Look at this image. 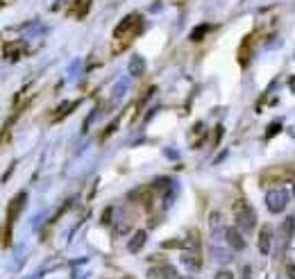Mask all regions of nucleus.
<instances>
[{
	"label": "nucleus",
	"instance_id": "f257e3e1",
	"mask_svg": "<svg viewBox=\"0 0 295 279\" xmlns=\"http://www.w3.org/2000/svg\"><path fill=\"white\" fill-rule=\"evenodd\" d=\"M138 34H141V16H138V14H127V16L118 23L116 30H114V39H116L114 53H123Z\"/></svg>",
	"mask_w": 295,
	"mask_h": 279
},
{
	"label": "nucleus",
	"instance_id": "f03ea898",
	"mask_svg": "<svg viewBox=\"0 0 295 279\" xmlns=\"http://www.w3.org/2000/svg\"><path fill=\"white\" fill-rule=\"evenodd\" d=\"M232 213H234V220H236V225L238 227L248 229V232L255 229L256 216H255V211H252V206H250L245 200H236L234 206H232Z\"/></svg>",
	"mask_w": 295,
	"mask_h": 279
},
{
	"label": "nucleus",
	"instance_id": "7ed1b4c3",
	"mask_svg": "<svg viewBox=\"0 0 295 279\" xmlns=\"http://www.w3.org/2000/svg\"><path fill=\"white\" fill-rule=\"evenodd\" d=\"M289 177H293L291 168H284V166H275V168H268L266 173L261 175V186H275V184H282L286 182Z\"/></svg>",
	"mask_w": 295,
	"mask_h": 279
},
{
	"label": "nucleus",
	"instance_id": "20e7f679",
	"mask_svg": "<svg viewBox=\"0 0 295 279\" xmlns=\"http://www.w3.org/2000/svg\"><path fill=\"white\" fill-rule=\"evenodd\" d=\"M286 202H289V195L282 191V188H270L268 193H266V205H268V209L273 213H279L286 206Z\"/></svg>",
	"mask_w": 295,
	"mask_h": 279
},
{
	"label": "nucleus",
	"instance_id": "39448f33",
	"mask_svg": "<svg viewBox=\"0 0 295 279\" xmlns=\"http://www.w3.org/2000/svg\"><path fill=\"white\" fill-rule=\"evenodd\" d=\"M25 202H27V193H16V195L9 200V206H7V220H5L7 225H14V220L20 216Z\"/></svg>",
	"mask_w": 295,
	"mask_h": 279
},
{
	"label": "nucleus",
	"instance_id": "423d86ee",
	"mask_svg": "<svg viewBox=\"0 0 295 279\" xmlns=\"http://www.w3.org/2000/svg\"><path fill=\"white\" fill-rule=\"evenodd\" d=\"M148 277L150 279H179V275H177V270L173 266L161 263V266L150 268V270H148Z\"/></svg>",
	"mask_w": 295,
	"mask_h": 279
},
{
	"label": "nucleus",
	"instance_id": "0eeeda50",
	"mask_svg": "<svg viewBox=\"0 0 295 279\" xmlns=\"http://www.w3.org/2000/svg\"><path fill=\"white\" fill-rule=\"evenodd\" d=\"M89 5H91V0H73L68 14H71L73 19H84L86 14H89Z\"/></svg>",
	"mask_w": 295,
	"mask_h": 279
},
{
	"label": "nucleus",
	"instance_id": "6e6552de",
	"mask_svg": "<svg viewBox=\"0 0 295 279\" xmlns=\"http://www.w3.org/2000/svg\"><path fill=\"white\" fill-rule=\"evenodd\" d=\"M227 241H230L232 250H236V252H241L243 247H245V239L241 236V232H238L236 227H230V229H227Z\"/></svg>",
	"mask_w": 295,
	"mask_h": 279
},
{
	"label": "nucleus",
	"instance_id": "1a4fd4ad",
	"mask_svg": "<svg viewBox=\"0 0 295 279\" xmlns=\"http://www.w3.org/2000/svg\"><path fill=\"white\" fill-rule=\"evenodd\" d=\"M270 241H273V232H270L268 227H263L261 232H259V252L261 254L270 252Z\"/></svg>",
	"mask_w": 295,
	"mask_h": 279
},
{
	"label": "nucleus",
	"instance_id": "9d476101",
	"mask_svg": "<svg viewBox=\"0 0 295 279\" xmlns=\"http://www.w3.org/2000/svg\"><path fill=\"white\" fill-rule=\"evenodd\" d=\"M182 261L189 268H193V270H200V268H202V259H200V254H197V252H184Z\"/></svg>",
	"mask_w": 295,
	"mask_h": 279
},
{
	"label": "nucleus",
	"instance_id": "9b49d317",
	"mask_svg": "<svg viewBox=\"0 0 295 279\" xmlns=\"http://www.w3.org/2000/svg\"><path fill=\"white\" fill-rule=\"evenodd\" d=\"M145 239H148V234H145L143 229H138V232L132 236V241H130V252H138V250L145 245Z\"/></svg>",
	"mask_w": 295,
	"mask_h": 279
},
{
	"label": "nucleus",
	"instance_id": "f8f14e48",
	"mask_svg": "<svg viewBox=\"0 0 295 279\" xmlns=\"http://www.w3.org/2000/svg\"><path fill=\"white\" fill-rule=\"evenodd\" d=\"M12 243V225H2L0 227V247H7Z\"/></svg>",
	"mask_w": 295,
	"mask_h": 279
},
{
	"label": "nucleus",
	"instance_id": "ddd939ff",
	"mask_svg": "<svg viewBox=\"0 0 295 279\" xmlns=\"http://www.w3.org/2000/svg\"><path fill=\"white\" fill-rule=\"evenodd\" d=\"M75 107H78V102H71V105H64L61 109H57V113H55V123L61 120V118H66V113H71Z\"/></svg>",
	"mask_w": 295,
	"mask_h": 279
},
{
	"label": "nucleus",
	"instance_id": "4468645a",
	"mask_svg": "<svg viewBox=\"0 0 295 279\" xmlns=\"http://www.w3.org/2000/svg\"><path fill=\"white\" fill-rule=\"evenodd\" d=\"M209 30H211V27L207 25V23H204V25H200V27L196 30V32H191V41H200V39L204 37V34L209 32Z\"/></svg>",
	"mask_w": 295,
	"mask_h": 279
},
{
	"label": "nucleus",
	"instance_id": "2eb2a0df",
	"mask_svg": "<svg viewBox=\"0 0 295 279\" xmlns=\"http://www.w3.org/2000/svg\"><path fill=\"white\" fill-rule=\"evenodd\" d=\"M5 55L9 59H19V46L14 43V46H5Z\"/></svg>",
	"mask_w": 295,
	"mask_h": 279
},
{
	"label": "nucleus",
	"instance_id": "dca6fc26",
	"mask_svg": "<svg viewBox=\"0 0 295 279\" xmlns=\"http://www.w3.org/2000/svg\"><path fill=\"white\" fill-rule=\"evenodd\" d=\"M9 132H12V123L2 127V132H0V146H5L7 141H9Z\"/></svg>",
	"mask_w": 295,
	"mask_h": 279
},
{
	"label": "nucleus",
	"instance_id": "f3484780",
	"mask_svg": "<svg viewBox=\"0 0 295 279\" xmlns=\"http://www.w3.org/2000/svg\"><path fill=\"white\" fill-rule=\"evenodd\" d=\"M130 71L134 75H138V73H143V64H141V59H134L132 61V66H130Z\"/></svg>",
	"mask_w": 295,
	"mask_h": 279
},
{
	"label": "nucleus",
	"instance_id": "a211bd4d",
	"mask_svg": "<svg viewBox=\"0 0 295 279\" xmlns=\"http://www.w3.org/2000/svg\"><path fill=\"white\" fill-rule=\"evenodd\" d=\"M116 127H118V120H114V123H109V127H107L105 132H102V136H100V139H102V141H105V139H109V136H112V132H114V130H116Z\"/></svg>",
	"mask_w": 295,
	"mask_h": 279
},
{
	"label": "nucleus",
	"instance_id": "6ab92c4d",
	"mask_svg": "<svg viewBox=\"0 0 295 279\" xmlns=\"http://www.w3.org/2000/svg\"><path fill=\"white\" fill-rule=\"evenodd\" d=\"M182 245V243H179V241H175V239H168V241H164V243H161V247H164V250H173V247H179Z\"/></svg>",
	"mask_w": 295,
	"mask_h": 279
},
{
	"label": "nucleus",
	"instance_id": "aec40b11",
	"mask_svg": "<svg viewBox=\"0 0 295 279\" xmlns=\"http://www.w3.org/2000/svg\"><path fill=\"white\" fill-rule=\"evenodd\" d=\"M112 206H107V211H105V216H102V225H109V220H112Z\"/></svg>",
	"mask_w": 295,
	"mask_h": 279
},
{
	"label": "nucleus",
	"instance_id": "412c9836",
	"mask_svg": "<svg viewBox=\"0 0 295 279\" xmlns=\"http://www.w3.org/2000/svg\"><path fill=\"white\" fill-rule=\"evenodd\" d=\"M216 279H234V275L230 270H220V273H216Z\"/></svg>",
	"mask_w": 295,
	"mask_h": 279
},
{
	"label": "nucleus",
	"instance_id": "4be33fe9",
	"mask_svg": "<svg viewBox=\"0 0 295 279\" xmlns=\"http://www.w3.org/2000/svg\"><path fill=\"white\" fill-rule=\"evenodd\" d=\"M286 275L289 279H295V266H286Z\"/></svg>",
	"mask_w": 295,
	"mask_h": 279
},
{
	"label": "nucleus",
	"instance_id": "5701e85b",
	"mask_svg": "<svg viewBox=\"0 0 295 279\" xmlns=\"http://www.w3.org/2000/svg\"><path fill=\"white\" fill-rule=\"evenodd\" d=\"M179 279H184V277H179Z\"/></svg>",
	"mask_w": 295,
	"mask_h": 279
}]
</instances>
